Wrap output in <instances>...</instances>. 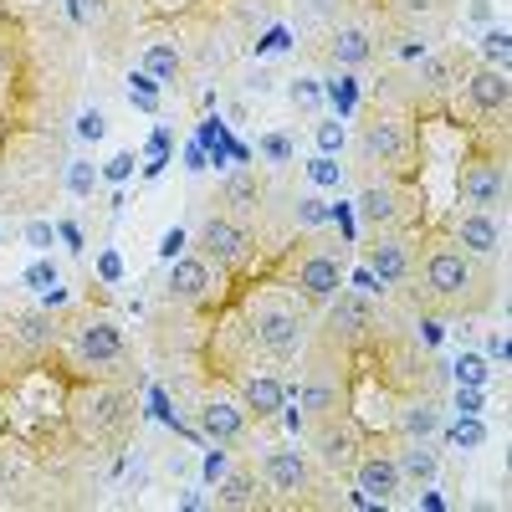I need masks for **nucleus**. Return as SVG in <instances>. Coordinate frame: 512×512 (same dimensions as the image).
I'll list each match as a JSON object with an SVG mask.
<instances>
[{
    "label": "nucleus",
    "mask_w": 512,
    "mask_h": 512,
    "mask_svg": "<svg viewBox=\"0 0 512 512\" xmlns=\"http://www.w3.org/2000/svg\"><path fill=\"white\" fill-rule=\"evenodd\" d=\"M415 282H420V303L436 313H482L492 303V272H482L477 256H466L451 236H436L415 251Z\"/></svg>",
    "instance_id": "nucleus-1"
},
{
    "label": "nucleus",
    "mask_w": 512,
    "mask_h": 512,
    "mask_svg": "<svg viewBox=\"0 0 512 512\" xmlns=\"http://www.w3.org/2000/svg\"><path fill=\"white\" fill-rule=\"evenodd\" d=\"M246 323H251V344L262 349L272 364H292L297 354L308 349L313 308L292 287H262L251 297V308H246Z\"/></svg>",
    "instance_id": "nucleus-2"
},
{
    "label": "nucleus",
    "mask_w": 512,
    "mask_h": 512,
    "mask_svg": "<svg viewBox=\"0 0 512 512\" xmlns=\"http://www.w3.org/2000/svg\"><path fill=\"white\" fill-rule=\"evenodd\" d=\"M297 410H303V420H328V415H344V410H349L344 349L328 344V338L313 349V359H308V369H303V384H297Z\"/></svg>",
    "instance_id": "nucleus-3"
},
{
    "label": "nucleus",
    "mask_w": 512,
    "mask_h": 512,
    "mask_svg": "<svg viewBox=\"0 0 512 512\" xmlns=\"http://www.w3.org/2000/svg\"><path fill=\"white\" fill-rule=\"evenodd\" d=\"M72 420L93 441H128L134 436V395L123 384H93L72 400Z\"/></svg>",
    "instance_id": "nucleus-4"
},
{
    "label": "nucleus",
    "mask_w": 512,
    "mask_h": 512,
    "mask_svg": "<svg viewBox=\"0 0 512 512\" xmlns=\"http://www.w3.org/2000/svg\"><path fill=\"white\" fill-rule=\"evenodd\" d=\"M359 154L364 164H374L379 175H400V169H410L415 159V123L405 113H369L359 123Z\"/></svg>",
    "instance_id": "nucleus-5"
},
{
    "label": "nucleus",
    "mask_w": 512,
    "mask_h": 512,
    "mask_svg": "<svg viewBox=\"0 0 512 512\" xmlns=\"http://www.w3.org/2000/svg\"><path fill=\"white\" fill-rule=\"evenodd\" d=\"M287 287L303 297L308 308H323L328 297L344 287V246L338 241H313L287 262Z\"/></svg>",
    "instance_id": "nucleus-6"
},
{
    "label": "nucleus",
    "mask_w": 512,
    "mask_h": 512,
    "mask_svg": "<svg viewBox=\"0 0 512 512\" xmlns=\"http://www.w3.org/2000/svg\"><path fill=\"white\" fill-rule=\"evenodd\" d=\"M195 246H200V256L216 272H241V267L256 262V231L241 216H226V210H216V216L200 221Z\"/></svg>",
    "instance_id": "nucleus-7"
},
{
    "label": "nucleus",
    "mask_w": 512,
    "mask_h": 512,
    "mask_svg": "<svg viewBox=\"0 0 512 512\" xmlns=\"http://www.w3.org/2000/svg\"><path fill=\"white\" fill-rule=\"evenodd\" d=\"M308 456L323 466L328 477H354V466L364 456V431H359L349 415L308 420Z\"/></svg>",
    "instance_id": "nucleus-8"
},
{
    "label": "nucleus",
    "mask_w": 512,
    "mask_h": 512,
    "mask_svg": "<svg viewBox=\"0 0 512 512\" xmlns=\"http://www.w3.org/2000/svg\"><path fill=\"white\" fill-rule=\"evenodd\" d=\"M456 195L466 210H507V159L502 154H472L456 175Z\"/></svg>",
    "instance_id": "nucleus-9"
},
{
    "label": "nucleus",
    "mask_w": 512,
    "mask_h": 512,
    "mask_svg": "<svg viewBox=\"0 0 512 512\" xmlns=\"http://www.w3.org/2000/svg\"><path fill=\"white\" fill-rule=\"evenodd\" d=\"M323 338L338 349H354L364 344V338L374 333V303H369V292H349V287H338L328 303H323Z\"/></svg>",
    "instance_id": "nucleus-10"
},
{
    "label": "nucleus",
    "mask_w": 512,
    "mask_h": 512,
    "mask_svg": "<svg viewBox=\"0 0 512 512\" xmlns=\"http://www.w3.org/2000/svg\"><path fill=\"white\" fill-rule=\"evenodd\" d=\"M446 236H451L466 256L487 262V267L502 262V251H507V221H502V210H461Z\"/></svg>",
    "instance_id": "nucleus-11"
},
{
    "label": "nucleus",
    "mask_w": 512,
    "mask_h": 512,
    "mask_svg": "<svg viewBox=\"0 0 512 512\" xmlns=\"http://www.w3.org/2000/svg\"><path fill=\"white\" fill-rule=\"evenodd\" d=\"M359 221L369 231H405V221H410V190L395 175H374L359 190Z\"/></svg>",
    "instance_id": "nucleus-12"
},
{
    "label": "nucleus",
    "mask_w": 512,
    "mask_h": 512,
    "mask_svg": "<svg viewBox=\"0 0 512 512\" xmlns=\"http://www.w3.org/2000/svg\"><path fill=\"white\" fill-rule=\"evenodd\" d=\"M72 359L88 364V369H113V364L128 359V338H123L118 323L93 318V323H82V328L72 333Z\"/></svg>",
    "instance_id": "nucleus-13"
},
{
    "label": "nucleus",
    "mask_w": 512,
    "mask_h": 512,
    "mask_svg": "<svg viewBox=\"0 0 512 512\" xmlns=\"http://www.w3.org/2000/svg\"><path fill=\"white\" fill-rule=\"evenodd\" d=\"M461 103H466V113L472 118H502L507 113V103H512V82H507V72L502 67H472L461 77Z\"/></svg>",
    "instance_id": "nucleus-14"
},
{
    "label": "nucleus",
    "mask_w": 512,
    "mask_h": 512,
    "mask_svg": "<svg viewBox=\"0 0 512 512\" xmlns=\"http://www.w3.org/2000/svg\"><path fill=\"white\" fill-rule=\"evenodd\" d=\"M415 241L405 231H374L369 241V272L384 282V287H405L410 272H415Z\"/></svg>",
    "instance_id": "nucleus-15"
},
{
    "label": "nucleus",
    "mask_w": 512,
    "mask_h": 512,
    "mask_svg": "<svg viewBox=\"0 0 512 512\" xmlns=\"http://www.w3.org/2000/svg\"><path fill=\"white\" fill-rule=\"evenodd\" d=\"M410 72H415V93H420V98H451L472 67H466V57H461L456 47H431Z\"/></svg>",
    "instance_id": "nucleus-16"
},
{
    "label": "nucleus",
    "mask_w": 512,
    "mask_h": 512,
    "mask_svg": "<svg viewBox=\"0 0 512 512\" xmlns=\"http://www.w3.org/2000/svg\"><path fill=\"white\" fill-rule=\"evenodd\" d=\"M256 472H262L267 492L303 497L308 492V451H297V446H267L262 461H256Z\"/></svg>",
    "instance_id": "nucleus-17"
},
{
    "label": "nucleus",
    "mask_w": 512,
    "mask_h": 512,
    "mask_svg": "<svg viewBox=\"0 0 512 512\" xmlns=\"http://www.w3.org/2000/svg\"><path fill=\"white\" fill-rule=\"evenodd\" d=\"M164 297H169V303H185V308H205L210 297H216V267H210L200 251H195V256H185V262L169 267Z\"/></svg>",
    "instance_id": "nucleus-18"
},
{
    "label": "nucleus",
    "mask_w": 512,
    "mask_h": 512,
    "mask_svg": "<svg viewBox=\"0 0 512 512\" xmlns=\"http://www.w3.org/2000/svg\"><path fill=\"white\" fill-rule=\"evenodd\" d=\"M323 57H328L333 67H349V72H354V67H369V62L379 57V36H374L369 26H333Z\"/></svg>",
    "instance_id": "nucleus-19"
},
{
    "label": "nucleus",
    "mask_w": 512,
    "mask_h": 512,
    "mask_svg": "<svg viewBox=\"0 0 512 512\" xmlns=\"http://www.w3.org/2000/svg\"><path fill=\"white\" fill-rule=\"evenodd\" d=\"M241 410L246 420H277L287 410V384L277 374H241Z\"/></svg>",
    "instance_id": "nucleus-20"
},
{
    "label": "nucleus",
    "mask_w": 512,
    "mask_h": 512,
    "mask_svg": "<svg viewBox=\"0 0 512 512\" xmlns=\"http://www.w3.org/2000/svg\"><path fill=\"white\" fill-rule=\"evenodd\" d=\"M354 482L364 497L374 502H395L405 487H400V472H395V456H384V451H364L359 466H354Z\"/></svg>",
    "instance_id": "nucleus-21"
},
{
    "label": "nucleus",
    "mask_w": 512,
    "mask_h": 512,
    "mask_svg": "<svg viewBox=\"0 0 512 512\" xmlns=\"http://www.w3.org/2000/svg\"><path fill=\"white\" fill-rule=\"evenodd\" d=\"M195 425H200V436L221 441V446H236V441L246 436V410H241L236 400H200Z\"/></svg>",
    "instance_id": "nucleus-22"
},
{
    "label": "nucleus",
    "mask_w": 512,
    "mask_h": 512,
    "mask_svg": "<svg viewBox=\"0 0 512 512\" xmlns=\"http://www.w3.org/2000/svg\"><path fill=\"white\" fill-rule=\"evenodd\" d=\"M395 425H400V436H405V441H436V436L446 431V420H441V400H431V395L400 400Z\"/></svg>",
    "instance_id": "nucleus-23"
},
{
    "label": "nucleus",
    "mask_w": 512,
    "mask_h": 512,
    "mask_svg": "<svg viewBox=\"0 0 512 512\" xmlns=\"http://www.w3.org/2000/svg\"><path fill=\"white\" fill-rule=\"evenodd\" d=\"M395 472H400V487H431L441 477V451L431 441H405L395 451Z\"/></svg>",
    "instance_id": "nucleus-24"
},
{
    "label": "nucleus",
    "mask_w": 512,
    "mask_h": 512,
    "mask_svg": "<svg viewBox=\"0 0 512 512\" xmlns=\"http://www.w3.org/2000/svg\"><path fill=\"white\" fill-rule=\"evenodd\" d=\"M221 210L226 216H251V210H262V180L251 175V169H231L221 180Z\"/></svg>",
    "instance_id": "nucleus-25"
},
{
    "label": "nucleus",
    "mask_w": 512,
    "mask_h": 512,
    "mask_svg": "<svg viewBox=\"0 0 512 512\" xmlns=\"http://www.w3.org/2000/svg\"><path fill=\"white\" fill-rule=\"evenodd\" d=\"M431 47H436V41L425 36V31H420L415 21H400V26H395L390 36H379V52H390V57H395L400 67H415V62H420L425 52H431Z\"/></svg>",
    "instance_id": "nucleus-26"
},
{
    "label": "nucleus",
    "mask_w": 512,
    "mask_h": 512,
    "mask_svg": "<svg viewBox=\"0 0 512 512\" xmlns=\"http://www.w3.org/2000/svg\"><path fill=\"white\" fill-rule=\"evenodd\" d=\"M11 338H16L26 354H41V349H52L57 323L47 313H21V318H11Z\"/></svg>",
    "instance_id": "nucleus-27"
},
{
    "label": "nucleus",
    "mask_w": 512,
    "mask_h": 512,
    "mask_svg": "<svg viewBox=\"0 0 512 512\" xmlns=\"http://www.w3.org/2000/svg\"><path fill=\"white\" fill-rule=\"evenodd\" d=\"M144 72H149L154 82H180V47H175V41H149Z\"/></svg>",
    "instance_id": "nucleus-28"
},
{
    "label": "nucleus",
    "mask_w": 512,
    "mask_h": 512,
    "mask_svg": "<svg viewBox=\"0 0 512 512\" xmlns=\"http://www.w3.org/2000/svg\"><path fill=\"white\" fill-rule=\"evenodd\" d=\"M216 502H221V507H256V502H262V497H256V477H251V472H231V477H221Z\"/></svg>",
    "instance_id": "nucleus-29"
},
{
    "label": "nucleus",
    "mask_w": 512,
    "mask_h": 512,
    "mask_svg": "<svg viewBox=\"0 0 512 512\" xmlns=\"http://www.w3.org/2000/svg\"><path fill=\"white\" fill-rule=\"evenodd\" d=\"M292 226H303V231H328V226H333V205L318 200V195L292 200Z\"/></svg>",
    "instance_id": "nucleus-30"
},
{
    "label": "nucleus",
    "mask_w": 512,
    "mask_h": 512,
    "mask_svg": "<svg viewBox=\"0 0 512 512\" xmlns=\"http://www.w3.org/2000/svg\"><path fill=\"white\" fill-rule=\"evenodd\" d=\"M344 16V0H297V21L303 26H333Z\"/></svg>",
    "instance_id": "nucleus-31"
},
{
    "label": "nucleus",
    "mask_w": 512,
    "mask_h": 512,
    "mask_svg": "<svg viewBox=\"0 0 512 512\" xmlns=\"http://www.w3.org/2000/svg\"><path fill=\"white\" fill-rule=\"evenodd\" d=\"M482 62L507 72V62H512V36H507V26H492V31L482 36Z\"/></svg>",
    "instance_id": "nucleus-32"
},
{
    "label": "nucleus",
    "mask_w": 512,
    "mask_h": 512,
    "mask_svg": "<svg viewBox=\"0 0 512 512\" xmlns=\"http://www.w3.org/2000/svg\"><path fill=\"white\" fill-rule=\"evenodd\" d=\"M287 98H292V108H297V113H318V108H323V88H318L313 77L287 82Z\"/></svg>",
    "instance_id": "nucleus-33"
},
{
    "label": "nucleus",
    "mask_w": 512,
    "mask_h": 512,
    "mask_svg": "<svg viewBox=\"0 0 512 512\" xmlns=\"http://www.w3.org/2000/svg\"><path fill=\"white\" fill-rule=\"evenodd\" d=\"M446 441L456 451H477V446H487V425L482 420H456L451 431H446Z\"/></svg>",
    "instance_id": "nucleus-34"
},
{
    "label": "nucleus",
    "mask_w": 512,
    "mask_h": 512,
    "mask_svg": "<svg viewBox=\"0 0 512 512\" xmlns=\"http://www.w3.org/2000/svg\"><path fill=\"white\" fill-rule=\"evenodd\" d=\"M451 0H390V11L400 16V21H420V16H436V11H446Z\"/></svg>",
    "instance_id": "nucleus-35"
},
{
    "label": "nucleus",
    "mask_w": 512,
    "mask_h": 512,
    "mask_svg": "<svg viewBox=\"0 0 512 512\" xmlns=\"http://www.w3.org/2000/svg\"><path fill=\"white\" fill-rule=\"evenodd\" d=\"M93 185H98V169H93L88 159H77V164L67 169V190H72V195H82V200H88V195H93Z\"/></svg>",
    "instance_id": "nucleus-36"
},
{
    "label": "nucleus",
    "mask_w": 512,
    "mask_h": 512,
    "mask_svg": "<svg viewBox=\"0 0 512 512\" xmlns=\"http://www.w3.org/2000/svg\"><path fill=\"white\" fill-rule=\"evenodd\" d=\"M451 369H456V379H461V384H482V379H487V364H482L477 354H461Z\"/></svg>",
    "instance_id": "nucleus-37"
},
{
    "label": "nucleus",
    "mask_w": 512,
    "mask_h": 512,
    "mask_svg": "<svg viewBox=\"0 0 512 512\" xmlns=\"http://www.w3.org/2000/svg\"><path fill=\"white\" fill-rule=\"evenodd\" d=\"M262 154H267L272 164H287V159H292V134H267V139H262Z\"/></svg>",
    "instance_id": "nucleus-38"
},
{
    "label": "nucleus",
    "mask_w": 512,
    "mask_h": 512,
    "mask_svg": "<svg viewBox=\"0 0 512 512\" xmlns=\"http://www.w3.org/2000/svg\"><path fill=\"white\" fill-rule=\"evenodd\" d=\"M77 134H82V139H103V134H108V123H103V113H82V123H77Z\"/></svg>",
    "instance_id": "nucleus-39"
},
{
    "label": "nucleus",
    "mask_w": 512,
    "mask_h": 512,
    "mask_svg": "<svg viewBox=\"0 0 512 512\" xmlns=\"http://www.w3.org/2000/svg\"><path fill=\"white\" fill-rule=\"evenodd\" d=\"M308 175H313L318 185H333V180H338V164H333V159H313V164H308Z\"/></svg>",
    "instance_id": "nucleus-40"
},
{
    "label": "nucleus",
    "mask_w": 512,
    "mask_h": 512,
    "mask_svg": "<svg viewBox=\"0 0 512 512\" xmlns=\"http://www.w3.org/2000/svg\"><path fill=\"white\" fill-rule=\"evenodd\" d=\"M47 282H57V267H52V262H36V267L26 272V287H47Z\"/></svg>",
    "instance_id": "nucleus-41"
},
{
    "label": "nucleus",
    "mask_w": 512,
    "mask_h": 512,
    "mask_svg": "<svg viewBox=\"0 0 512 512\" xmlns=\"http://www.w3.org/2000/svg\"><path fill=\"white\" fill-rule=\"evenodd\" d=\"M26 241H31V246H52V226H47V221H31V226H26Z\"/></svg>",
    "instance_id": "nucleus-42"
},
{
    "label": "nucleus",
    "mask_w": 512,
    "mask_h": 512,
    "mask_svg": "<svg viewBox=\"0 0 512 512\" xmlns=\"http://www.w3.org/2000/svg\"><path fill=\"white\" fill-rule=\"evenodd\" d=\"M318 144H323V149H338V144H344V134H338L333 123H318Z\"/></svg>",
    "instance_id": "nucleus-43"
},
{
    "label": "nucleus",
    "mask_w": 512,
    "mask_h": 512,
    "mask_svg": "<svg viewBox=\"0 0 512 512\" xmlns=\"http://www.w3.org/2000/svg\"><path fill=\"white\" fill-rule=\"evenodd\" d=\"M128 169H134V159H128V154H118V159L108 164V180H128Z\"/></svg>",
    "instance_id": "nucleus-44"
},
{
    "label": "nucleus",
    "mask_w": 512,
    "mask_h": 512,
    "mask_svg": "<svg viewBox=\"0 0 512 512\" xmlns=\"http://www.w3.org/2000/svg\"><path fill=\"white\" fill-rule=\"evenodd\" d=\"M456 405H461L466 415H477V410H482V395H477V390H461V395H456Z\"/></svg>",
    "instance_id": "nucleus-45"
},
{
    "label": "nucleus",
    "mask_w": 512,
    "mask_h": 512,
    "mask_svg": "<svg viewBox=\"0 0 512 512\" xmlns=\"http://www.w3.org/2000/svg\"><path fill=\"white\" fill-rule=\"evenodd\" d=\"M0 200H6V180H0Z\"/></svg>",
    "instance_id": "nucleus-46"
},
{
    "label": "nucleus",
    "mask_w": 512,
    "mask_h": 512,
    "mask_svg": "<svg viewBox=\"0 0 512 512\" xmlns=\"http://www.w3.org/2000/svg\"><path fill=\"white\" fill-rule=\"evenodd\" d=\"M36 6H52V0H36Z\"/></svg>",
    "instance_id": "nucleus-47"
},
{
    "label": "nucleus",
    "mask_w": 512,
    "mask_h": 512,
    "mask_svg": "<svg viewBox=\"0 0 512 512\" xmlns=\"http://www.w3.org/2000/svg\"><path fill=\"white\" fill-rule=\"evenodd\" d=\"M0 241H6V226H0Z\"/></svg>",
    "instance_id": "nucleus-48"
},
{
    "label": "nucleus",
    "mask_w": 512,
    "mask_h": 512,
    "mask_svg": "<svg viewBox=\"0 0 512 512\" xmlns=\"http://www.w3.org/2000/svg\"><path fill=\"white\" fill-rule=\"evenodd\" d=\"M0 420H6V410H0Z\"/></svg>",
    "instance_id": "nucleus-49"
}]
</instances>
